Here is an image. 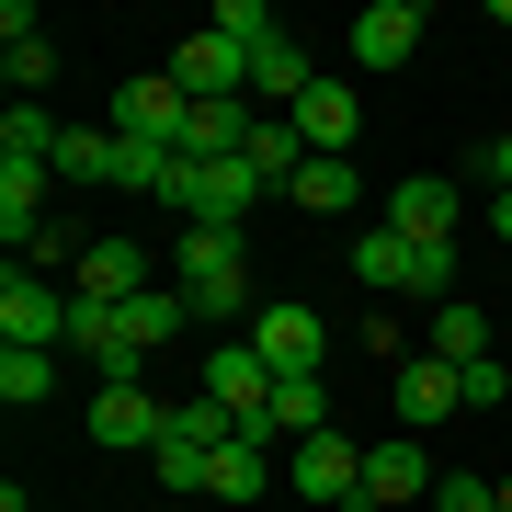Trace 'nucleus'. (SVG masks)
<instances>
[{"instance_id": "obj_1", "label": "nucleus", "mask_w": 512, "mask_h": 512, "mask_svg": "<svg viewBox=\"0 0 512 512\" xmlns=\"http://www.w3.org/2000/svg\"><path fill=\"white\" fill-rule=\"evenodd\" d=\"M171 285H183V308H205V319L251 308V251H239V228H183V262H171Z\"/></svg>"}, {"instance_id": "obj_2", "label": "nucleus", "mask_w": 512, "mask_h": 512, "mask_svg": "<svg viewBox=\"0 0 512 512\" xmlns=\"http://www.w3.org/2000/svg\"><path fill=\"white\" fill-rule=\"evenodd\" d=\"M0 342H23V353H69V296H57L46 274H0Z\"/></svg>"}, {"instance_id": "obj_3", "label": "nucleus", "mask_w": 512, "mask_h": 512, "mask_svg": "<svg viewBox=\"0 0 512 512\" xmlns=\"http://www.w3.org/2000/svg\"><path fill=\"white\" fill-rule=\"evenodd\" d=\"M183 126H194V92L171 69H148V80H126L114 92V137H137V148H183Z\"/></svg>"}, {"instance_id": "obj_4", "label": "nucleus", "mask_w": 512, "mask_h": 512, "mask_svg": "<svg viewBox=\"0 0 512 512\" xmlns=\"http://www.w3.org/2000/svg\"><path fill=\"white\" fill-rule=\"evenodd\" d=\"M251 353H262L274 376H319V365H330V319L296 308V296H285V308H251Z\"/></svg>"}, {"instance_id": "obj_5", "label": "nucleus", "mask_w": 512, "mask_h": 512, "mask_svg": "<svg viewBox=\"0 0 512 512\" xmlns=\"http://www.w3.org/2000/svg\"><path fill=\"white\" fill-rule=\"evenodd\" d=\"M205 399H217L239 433H262V410H274V365H262L251 342H217V353H205Z\"/></svg>"}, {"instance_id": "obj_6", "label": "nucleus", "mask_w": 512, "mask_h": 512, "mask_svg": "<svg viewBox=\"0 0 512 512\" xmlns=\"http://www.w3.org/2000/svg\"><path fill=\"white\" fill-rule=\"evenodd\" d=\"M160 433H171V399H137V387H103L92 399V444L103 456H160Z\"/></svg>"}, {"instance_id": "obj_7", "label": "nucleus", "mask_w": 512, "mask_h": 512, "mask_svg": "<svg viewBox=\"0 0 512 512\" xmlns=\"http://www.w3.org/2000/svg\"><path fill=\"white\" fill-rule=\"evenodd\" d=\"M296 501H365V444L353 433H308L296 444Z\"/></svg>"}, {"instance_id": "obj_8", "label": "nucleus", "mask_w": 512, "mask_h": 512, "mask_svg": "<svg viewBox=\"0 0 512 512\" xmlns=\"http://www.w3.org/2000/svg\"><path fill=\"white\" fill-rule=\"evenodd\" d=\"M171 80H183L194 103H239V92H251V57H239V46L217 35V23H205V35H183V57H171Z\"/></svg>"}, {"instance_id": "obj_9", "label": "nucleus", "mask_w": 512, "mask_h": 512, "mask_svg": "<svg viewBox=\"0 0 512 512\" xmlns=\"http://www.w3.org/2000/svg\"><path fill=\"white\" fill-rule=\"evenodd\" d=\"M456 217H467V194H456V183H433V171H410V183L387 194V228L421 239V251H444V239H456Z\"/></svg>"}, {"instance_id": "obj_10", "label": "nucleus", "mask_w": 512, "mask_h": 512, "mask_svg": "<svg viewBox=\"0 0 512 512\" xmlns=\"http://www.w3.org/2000/svg\"><path fill=\"white\" fill-rule=\"evenodd\" d=\"M296 137H308V160H353V137H365V103H353V80H319V92L296 103Z\"/></svg>"}, {"instance_id": "obj_11", "label": "nucleus", "mask_w": 512, "mask_h": 512, "mask_svg": "<svg viewBox=\"0 0 512 512\" xmlns=\"http://www.w3.org/2000/svg\"><path fill=\"white\" fill-rule=\"evenodd\" d=\"M46 69H57L46 23L23 12V0H0V80H12V103H35V92H46Z\"/></svg>"}, {"instance_id": "obj_12", "label": "nucleus", "mask_w": 512, "mask_h": 512, "mask_svg": "<svg viewBox=\"0 0 512 512\" xmlns=\"http://www.w3.org/2000/svg\"><path fill=\"white\" fill-rule=\"evenodd\" d=\"M421 46V0H365L353 12V69H399Z\"/></svg>"}, {"instance_id": "obj_13", "label": "nucleus", "mask_w": 512, "mask_h": 512, "mask_svg": "<svg viewBox=\"0 0 512 512\" xmlns=\"http://www.w3.org/2000/svg\"><path fill=\"white\" fill-rule=\"evenodd\" d=\"M69 296H92V308H126V296H148V251H137V239H92Z\"/></svg>"}, {"instance_id": "obj_14", "label": "nucleus", "mask_w": 512, "mask_h": 512, "mask_svg": "<svg viewBox=\"0 0 512 512\" xmlns=\"http://www.w3.org/2000/svg\"><path fill=\"white\" fill-rule=\"evenodd\" d=\"M387 376H399V433H421V421H444V410H467V376L433 365V353H410V365H387Z\"/></svg>"}, {"instance_id": "obj_15", "label": "nucleus", "mask_w": 512, "mask_h": 512, "mask_svg": "<svg viewBox=\"0 0 512 512\" xmlns=\"http://www.w3.org/2000/svg\"><path fill=\"white\" fill-rule=\"evenodd\" d=\"M421 353H433V365H490V308H467V296H444L433 319H421Z\"/></svg>"}, {"instance_id": "obj_16", "label": "nucleus", "mask_w": 512, "mask_h": 512, "mask_svg": "<svg viewBox=\"0 0 512 512\" xmlns=\"http://www.w3.org/2000/svg\"><path fill=\"white\" fill-rule=\"evenodd\" d=\"M330 433V387L319 376H274V410H262V444H308Z\"/></svg>"}, {"instance_id": "obj_17", "label": "nucleus", "mask_w": 512, "mask_h": 512, "mask_svg": "<svg viewBox=\"0 0 512 512\" xmlns=\"http://www.w3.org/2000/svg\"><path fill=\"white\" fill-rule=\"evenodd\" d=\"M410 490H433V456H421V433L365 444V501H410Z\"/></svg>"}, {"instance_id": "obj_18", "label": "nucleus", "mask_w": 512, "mask_h": 512, "mask_svg": "<svg viewBox=\"0 0 512 512\" xmlns=\"http://www.w3.org/2000/svg\"><path fill=\"white\" fill-rule=\"evenodd\" d=\"M183 319H194V308H183V285H148V296H126V308H114V342H126V353H160Z\"/></svg>"}, {"instance_id": "obj_19", "label": "nucleus", "mask_w": 512, "mask_h": 512, "mask_svg": "<svg viewBox=\"0 0 512 512\" xmlns=\"http://www.w3.org/2000/svg\"><path fill=\"white\" fill-rule=\"evenodd\" d=\"M353 274H365L376 296H410V274H421V239H399V228H365V239H353Z\"/></svg>"}, {"instance_id": "obj_20", "label": "nucleus", "mask_w": 512, "mask_h": 512, "mask_svg": "<svg viewBox=\"0 0 512 512\" xmlns=\"http://www.w3.org/2000/svg\"><path fill=\"white\" fill-rule=\"evenodd\" d=\"M57 137H69V126H57L46 103H12V114H0V160H35V171H57Z\"/></svg>"}, {"instance_id": "obj_21", "label": "nucleus", "mask_w": 512, "mask_h": 512, "mask_svg": "<svg viewBox=\"0 0 512 512\" xmlns=\"http://www.w3.org/2000/svg\"><path fill=\"white\" fill-rule=\"evenodd\" d=\"M262 478H274V444L239 433L228 456H217V478H205V501H262Z\"/></svg>"}, {"instance_id": "obj_22", "label": "nucleus", "mask_w": 512, "mask_h": 512, "mask_svg": "<svg viewBox=\"0 0 512 512\" xmlns=\"http://www.w3.org/2000/svg\"><path fill=\"white\" fill-rule=\"evenodd\" d=\"M114 160H126V137H103V126L57 137V183H114Z\"/></svg>"}, {"instance_id": "obj_23", "label": "nucleus", "mask_w": 512, "mask_h": 512, "mask_svg": "<svg viewBox=\"0 0 512 512\" xmlns=\"http://www.w3.org/2000/svg\"><path fill=\"white\" fill-rule=\"evenodd\" d=\"M285 194L308 205V217H353V194H365V183H353V160H308V171H296Z\"/></svg>"}, {"instance_id": "obj_24", "label": "nucleus", "mask_w": 512, "mask_h": 512, "mask_svg": "<svg viewBox=\"0 0 512 512\" xmlns=\"http://www.w3.org/2000/svg\"><path fill=\"white\" fill-rule=\"evenodd\" d=\"M46 387H57V353H23V342H0V399H12V410H35Z\"/></svg>"}, {"instance_id": "obj_25", "label": "nucleus", "mask_w": 512, "mask_h": 512, "mask_svg": "<svg viewBox=\"0 0 512 512\" xmlns=\"http://www.w3.org/2000/svg\"><path fill=\"white\" fill-rule=\"evenodd\" d=\"M171 433H194L205 456H228V444H239V421H228V410H217V399L194 387V399H171Z\"/></svg>"}, {"instance_id": "obj_26", "label": "nucleus", "mask_w": 512, "mask_h": 512, "mask_svg": "<svg viewBox=\"0 0 512 512\" xmlns=\"http://www.w3.org/2000/svg\"><path fill=\"white\" fill-rule=\"evenodd\" d=\"M217 35H228L239 57H251V46H274V35H285V23H274V12H262V0H217Z\"/></svg>"}, {"instance_id": "obj_27", "label": "nucleus", "mask_w": 512, "mask_h": 512, "mask_svg": "<svg viewBox=\"0 0 512 512\" xmlns=\"http://www.w3.org/2000/svg\"><path fill=\"white\" fill-rule=\"evenodd\" d=\"M433 512H501V478H433Z\"/></svg>"}, {"instance_id": "obj_28", "label": "nucleus", "mask_w": 512, "mask_h": 512, "mask_svg": "<svg viewBox=\"0 0 512 512\" xmlns=\"http://www.w3.org/2000/svg\"><path fill=\"white\" fill-rule=\"evenodd\" d=\"M512 399V365H501V353H490V365H467V410H501Z\"/></svg>"}, {"instance_id": "obj_29", "label": "nucleus", "mask_w": 512, "mask_h": 512, "mask_svg": "<svg viewBox=\"0 0 512 512\" xmlns=\"http://www.w3.org/2000/svg\"><path fill=\"white\" fill-rule=\"evenodd\" d=\"M490 194H512V137H501V148H490Z\"/></svg>"}, {"instance_id": "obj_30", "label": "nucleus", "mask_w": 512, "mask_h": 512, "mask_svg": "<svg viewBox=\"0 0 512 512\" xmlns=\"http://www.w3.org/2000/svg\"><path fill=\"white\" fill-rule=\"evenodd\" d=\"M490 239H512V194H490Z\"/></svg>"}]
</instances>
